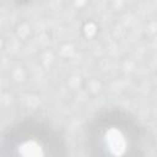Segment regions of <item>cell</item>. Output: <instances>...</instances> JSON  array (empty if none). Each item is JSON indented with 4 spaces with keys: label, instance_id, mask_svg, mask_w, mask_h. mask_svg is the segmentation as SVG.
Instances as JSON below:
<instances>
[{
    "label": "cell",
    "instance_id": "7a4b0ae2",
    "mask_svg": "<svg viewBox=\"0 0 157 157\" xmlns=\"http://www.w3.org/2000/svg\"><path fill=\"white\" fill-rule=\"evenodd\" d=\"M0 157H69V145L54 123L27 115L1 131Z\"/></svg>",
    "mask_w": 157,
    "mask_h": 157
},
{
    "label": "cell",
    "instance_id": "6da1fadb",
    "mask_svg": "<svg viewBox=\"0 0 157 157\" xmlns=\"http://www.w3.org/2000/svg\"><path fill=\"white\" fill-rule=\"evenodd\" d=\"M83 146L87 157H146L147 132L131 110L108 104L87 120Z\"/></svg>",
    "mask_w": 157,
    "mask_h": 157
}]
</instances>
